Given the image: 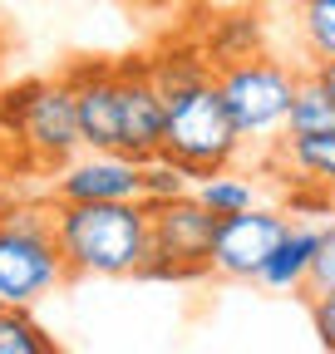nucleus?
Instances as JSON below:
<instances>
[{"label": "nucleus", "mask_w": 335, "mask_h": 354, "mask_svg": "<svg viewBox=\"0 0 335 354\" xmlns=\"http://www.w3.org/2000/svg\"><path fill=\"white\" fill-rule=\"evenodd\" d=\"M217 212H207L192 192L173 202H148L153 256L143 266L148 281H192L212 271V241H217Z\"/></svg>", "instance_id": "5"}, {"label": "nucleus", "mask_w": 335, "mask_h": 354, "mask_svg": "<svg viewBox=\"0 0 335 354\" xmlns=\"http://www.w3.org/2000/svg\"><path fill=\"white\" fill-rule=\"evenodd\" d=\"M301 6V44L311 64L335 59V0H296Z\"/></svg>", "instance_id": "17"}, {"label": "nucleus", "mask_w": 335, "mask_h": 354, "mask_svg": "<svg viewBox=\"0 0 335 354\" xmlns=\"http://www.w3.org/2000/svg\"><path fill=\"white\" fill-rule=\"evenodd\" d=\"M202 50L217 69L222 64H237V59H257L262 55V15L251 10H237V15H217L212 30L202 35Z\"/></svg>", "instance_id": "13"}, {"label": "nucleus", "mask_w": 335, "mask_h": 354, "mask_svg": "<svg viewBox=\"0 0 335 354\" xmlns=\"http://www.w3.org/2000/svg\"><path fill=\"white\" fill-rule=\"evenodd\" d=\"M330 290H335V221L320 236V256H316L311 281H306V295H330Z\"/></svg>", "instance_id": "19"}, {"label": "nucleus", "mask_w": 335, "mask_h": 354, "mask_svg": "<svg viewBox=\"0 0 335 354\" xmlns=\"http://www.w3.org/2000/svg\"><path fill=\"white\" fill-rule=\"evenodd\" d=\"M335 128V99L330 88L320 84L316 69H301V84H296V99H291V113H286V133L281 138H311V133H330Z\"/></svg>", "instance_id": "14"}, {"label": "nucleus", "mask_w": 335, "mask_h": 354, "mask_svg": "<svg viewBox=\"0 0 335 354\" xmlns=\"http://www.w3.org/2000/svg\"><path fill=\"white\" fill-rule=\"evenodd\" d=\"M192 192V172L173 158H148L143 162V202H173V197H188Z\"/></svg>", "instance_id": "18"}, {"label": "nucleus", "mask_w": 335, "mask_h": 354, "mask_svg": "<svg viewBox=\"0 0 335 354\" xmlns=\"http://www.w3.org/2000/svg\"><path fill=\"white\" fill-rule=\"evenodd\" d=\"M6 123L20 133V143L30 148L35 162L45 167H64L69 158H79L84 133H79V113H74V94L69 84H20L0 104Z\"/></svg>", "instance_id": "6"}, {"label": "nucleus", "mask_w": 335, "mask_h": 354, "mask_svg": "<svg viewBox=\"0 0 335 354\" xmlns=\"http://www.w3.org/2000/svg\"><path fill=\"white\" fill-rule=\"evenodd\" d=\"M316 74H320V84L330 88V99H335V59H320V64H311Z\"/></svg>", "instance_id": "21"}, {"label": "nucleus", "mask_w": 335, "mask_h": 354, "mask_svg": "<svg viewBox=\"0 0 335 354\" xmlns=\"http://www.w3.org/2000/svg\"><path fill=\"white\" fill-rule=\"evenodd\" d=\"M55 202H143V162L84 148L55 177Z\"/></svg>", "instance_id": "8"}, {"label": "nucleus", "mask_w": 335, "mask_h": 354, "mask_svg": "<svg viewBox=\"0 0 335 354\" xmlns=\"http://www.w3.org/2000/svg\"><path fill=\"white\" fill-rule=\"evenodd\" d=\"M276 162L291 177V187H335V128L311 133V138H276Z\"/></svg>", "instance_id": "11"}, {"label": "nucleus", "mask_w": 335, "mask_h": 354, "mask_svg": "<svg viewBox=\"0 0 335 354\" xmlns=\"http://www.w3.org/2000/svg\"><path fill=\"white\" fill-rule=\"evenodd\" d=\"M330 212H335V187H330Z\"/></svg>", "instance_id": "22"}, {"label": "nucleus", "mask_w": 335, "mask_h": 354, "mask_svg": "<svg viewBox=\"0 0 335 354\" xmlns=\"http://www.w3.org/2000/svg\"><path fill=\"white\" fill-rule=\"evenodd\" d=\"M0 354H60L25 305H0Z\"/></svg>", "instance_id": "16"}, {"label": "nucleus", "mask_w": 335, "mask_h": 354, "mask_svg": "<svg viewBox=\"0 0 335 354\" xmlns=\"http://www.w3.org/2000/svg\"><path fill=\"white\" fill-rule=\"evenodd\" d=\"M296 84L301 74L281 64V59H237V64H222L217 69V88L242 128L246 143H276L286 133V113H291V99H296Z\"/></svg>", "instance_id": "4"}, {"label": "nucleus", "mask_w": 335, "mask_h": 354, "mask_svg": "<svg viewBox=\"0 0 335 354\" xmlns=\"http://www.w3.org/2000/svg\"><path fill=\"white\" fill-rule=\"evenodd\" d=\"M148 74H153V84H158L163 99H178V94H188V88L217 79V64L207 59L202 44H188L183 39V44H168V50L148 55Z\"/></svg>", "instance_id": "12"}, {"label": "nucleus", "mask_w": 335, "mask_h": 354, "mask_svg": "<svg viewBox=\"0 0 335 354\" xmlns=\"http://www.w3.org/2000/svg\"><path fill=\"white\" fill-rule=\"evenodd\" d=\"M69 281L64 251L55 241V212L45 207H0V305L35 310Z\"/></svg>", "instance_id": "2"}, {"label": "nucleus", "mask_w": 335, "mask_h": 354, "mask_svg": "<svg viewBox=\"0 0 335 354\" xmlns=\"http://www.w3.org/2000/svg\"><path fill=\"white\" fill-rule=\"evenodd\" d=\"M291 232V216L276 207H246L237 216L217 221V241H212V276L227 281H262L271 251Z\"/></svg>", "instance_id": "7"}, {"label": "nucleus", "mask_w": 335, "mask_h": 354, "mask_svg": "<svg viewBox=\"0 0 335 354\" xmlns=\"http://www.w3.org/2000/svg\"><path fill=\"white\" fill-rule=\"evenodd\" d=\"M320 236L325 227H306V221H291V232L281 236V246L271 251L266 271H262V286L266 290H291V295H306V281H311V266L320 256Z\"/></svg>", "instance_id": "10"}, {"label": "nucleus", "mask_w": 335, "mask_h": 354, "mask_svg": "<svg viewBox=\"0 0 335 354\" xmlns=\"http://www.w3.org/2000/svg\"><path fill=\"white\" fill-rule=\"evenodd\" d=\"M192 197H197L207 212H217V216H237V212H246V207H257V187H251L246 177H237L232 167L197 177V183H192Z\"/></svg>", "instance_id": "15"}, {"label": "nucleus", "mask_w": 335, "mask_h": 354, "mask_svg": "<svg viewBox=\"0 0 335 354\" xmlns=\"http://www.w3.org/2000/svg\"><path fill=\"white\" fill-rule=\"evenodd\" d=\"M84 148L94 153H118L123 148V99H118V69L114 64H79L64 74Z\"/></svg>", "instance_id": "9"}, {"label": "nucleus", "mask_w": 335, "mask_h": 354, "mask_svg": "<svg viewBox=\"0 0 335 354\" xmlns=\"http://www.w3.org/2000/svg\"><path fill=\"white\" fill-rule=\"evenodd\" d=\"M55 241L74 276H143L153 256L148 202H55Z\"/></svg>", "instance_id": "1"}, {"label": "nucleus", "mask_w": 335, "mask_h": 354, "mask_svg": "<svg viewBox=\"0 0 335 354\" xmlns=\"http://www.w3.org/2000/svg\"><path fill=\"white\" fill-rule=\"evenodd\" d=\"M306 300H311V325H316L320 344L335 354V290L330 295H306Z\"/></svg>", "instance_id": "20"}, {"label": "nucleus", "mask_w": 335, "mask_h": 354, "mask_svg": "<svg viewBox=\"0 0 335 354\" xmlns=\"http://www.w3.org/2000/svg\"><path fill=\"white\" fill-rule=\"evenodd\" d=\"M242 128L222 99L217 79H207L188 94L168 99V128H163V158H173L192 172V183L207 172L232 167V158L242 153Z\"/></svg>", "instance_id": "3"}]
</instances>
